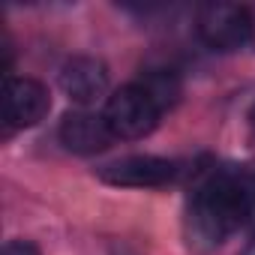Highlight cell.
<instances>
[{
	"label": "cell",
	"mask_w": 255,
	"mask_h": 255,
	"mask_svg": "<svg viewBox=\"0 0 255 255\" xmlns=\"http://www.w3.org/2000/svg\"><path fill=\"white\" fill-rule=\"evenodd\" d=\"M3 255H39V249L30 240H9L3 246Z\"/></svg>",
	"instance_id": "9c48e42d"
},
{
	"label": "cell",
	"mask_w": 255,
	"mask_h": 255,
	"mask_svg": "<svg viewBox=\"0 0 255 255\" xmlns=\"http://www.w3.org/2000/svg\"><path fill=\"white\" fill-rule=\"evenodd\" d=\"M177 174V165L162 156H123L117 162H108L99 177L111 186H135V189H153L171 183Z\"/></svg>",
	"instance_id": "277c9868"
},
{
	"label": "cell",
	"mask_w": 255,
	"mask_h": 255,
	"mask_svg": "<svg viewBox=\"0 0 255 255\" xmlns=\"http://www.w3.org/2000/svg\"><path fill=\"white\" fill-rule=\"evenodd\" d=\"M249 132H252V141H255V105H252V111H249Z\"/></svg>",
	"instance_id": "30bf717a"
},
{
	"label": "cell",
	"mask_w": 255,
	"mask_h": 255,
	"mask_svg": "<svg viewBox=\"0 0 255 255\" xmlns=\"http://www.w3.org/2000/svg\"><path fill=\"white\" fill-rule=\"evenodd\" d=\"M60 87L72 102L90 105L108 93V69L96 57H72L60 69Z\"/></svg>",
	"instance_id": "8992f818"
},
{
	"label": "cell",
	"mask_w": 255,
	"mask_h": 255,
	"mask_svg": "<svg viewBox=\"0 0 255 255\" xmlns=\"http://www.w3.org/2000/svg\"><path fill=\"white\" fill-rule=\"evenodd\" d=\"M252 12V42H255V9H249Z\"/></svg>",
	"instance_id": "7c38bea8"
},
{
	"label": "cell",
	"mask_w": 255,
	"mask_h": 255,
	"mask_svg": "<svg viewBox=\"0 0 255 255\" xmlns=\"http://www.w3.org/2000/svg\"><path fill=\"white\" fill-rule=\"evenodd\" d=\"M111 129L102 114L90 111H69L60 120V141L72 153H99L111 144Z\"/></svg>",
	"instance_id": "52a82bcc"
},
{
	"label": "cell",
	"mask_w": 255,
	"mask_h": 255,
	"mask_svg": "<svg viewBox=\"0 0 255 255\" xmlns=\"http://www.w3.org/2000/svg\"><path fill=\"white\" fill-rule=\"evenodd\" d=\"M51 108L45 84L36 78H6L3 87V117L9 129H24V126H36Z\"/></svg>",
	"instance_id": "5b68a950"
},
{
	"label": "cell",
	"mask_w": 255,
	"mask_h": 255,
	"mask_svg": "<svg viewBox=\"0 0 255 255\" xmlns=\"http://www.w3.org/2000/svg\"><path fill=\"white\" fill-rule=\"evenodd\" d=\"M243 255H255V237H252V240H249V246H246V249H243Z\"/></svg>",
	"instance_id": "8fae6325"
},
{
	"label": "cell",
	"mask_w": 255,
	"mask_h": 255,
	"mask_svg": "<svg viewBox=\"0 0 255 255\" xmlns=\"http://www.w3.org/2000/svg\"><path fill=\"white\" fill-rule=\"evenodd\" d=\"M159 108L156 102L147 96L144 87L138 84H126L120 90H114L105 102V123L114 138H126V141H135V138H144L156 129L159 123Z\"/></svg>",
	"instance_id": "7a4b0ae2"
},
{
	"label": "cell",
	"mask_w": 255,
	"mask_h": 255,
	"mask_svg": "<svg viewBox=\"0 0 255 255\" xmlns=\"http://www.w3.org/2000/svg\"><path fill=\"white\" fill-rule=\"evenodd\" d=\"M249 222H255V171L210 174L189 198L186 234L201 249L219 246Z\"/></svg>",
	"instance_id": "6da1fadb"
},
{
	"label": "cell",
	"mask_w": 255,
	"mask_h": 255,
	"mask_svg": "<svg viewBox=\"0 0 255 255\" xmlns=\"http://www.w3.org/2000/svg\"><path fill=\"white\" fill-rule=\"evenodd\" d=\"M198 36L213 51H237L252 42V12L237 3H207L198 9Z\"/></svg>",
	"instance_id": "3957f363"
},
{
	"label": "cell",
	"mask_w": 255,
	"mask_h": 255,
	"mask_svg": "<svg viewBox=\"0 0 255 255\" xmlns=\"http://www.w3.org/2000/svg\"><path fill=\"white\" fill-rule=\"evenodd\" d=\"M138 87L147 90V96L156 102L159 111L171 108V105L177 102V96H180V81H177V75L168 72V69H147L144 78L138 81Z\"/></svg>",
	"instance_id": "ba28073f"
}]
</instances>
